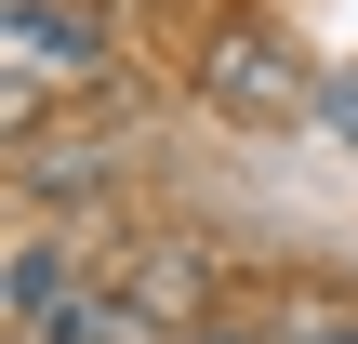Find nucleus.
I'll return each mask as SVG.
<instances>
[{
  "label": "nucleus",
  "instance_id": "f257e3e1",
  "mask_svg": "<svg viewBox=\"0 0 358 344\" xmlns=\"http://www.w3.org/2000/svg\"><path fill=\"white\" fill-rule=\"evenodd\" d=\"M53 106H133L106 0H0V146L53 133Z\"/></svg>",
  "mask_w": 358,
  "mask_h": 344
},
{
  "label": "nucleus",
  "instance_id": "f03ea898",
  "mask_svg": "<svg viewBox=\"0 0 358 344\" xmlns=\"http://www.w3.org/2000/svg\"><path fill=\"white\" fill-rule=\"evenodd\" d=\"M319 53L292 40V27H266V13H213L199 40H186V93L213 106V119H239V133H306L319 119Z\"/></svg>",
  "mask_w": 358,
  "mask_h": 344
},
{
  "label": "nucleus",
  "instance_id": "7ed1b4c3",
  "mask_svg": "<svg viewBox=\"0 0 358 344\" xmlns=\"http://www.w3.org/2000/svg\"><path fill=\"white\" fill-rule=\"evenodd\" d=\"M106 278H120L159 331L226 318V252H213V239H120V252H106Z\"/></svg>",
  "mask_w": 358,
  "mask_h": 344
},
{
  "label": "nucleus",
  "instance_id": "20e7f679",
  "mask_svg": "<svg viewBox=\"0 0 358 344\" xmlns=\"http://www.w3.org/2000/svg\"><path fill=\"white\" fill-rule=\"evenodd\" d=\"M252 331H266V344H358V292L279 278V292H252Z\"/></svg>",
  "mask_w": 358,
  "mask_h": 344
},
{
  "label": "nucleus",
  "instance_id": "39448f33",
  "mask_svg": "<svg viewBox=\"0 0 358 344\" xmlns=\"http://www.w3.org/2000/svg\"><path fill=\"white\" fill-rule=\"evenodd\" d=\"M40 344H173V331H159V318H146L120 278H93V292H80V305H66V318H53Z\"/></svg>",
  "mask_w": 358,
  "mask_h": 344
},
{
  "label": "nucleus",
  "instance_id": "423d86ee",
  "mask_svg": "<svg viewBox=\"0 0 358 344\" xmlns=\"http://www.w3.org/2000/svg\"><path fill=\"white\" fill-rule=\"evenodd\" d=\"M319 133H358V66H332V80H319Z\"/></svg>",
  "mask_w": 358,
  "mask_h": 344
},
{
  "label": "nucleus",
  "instance_id": "0eeeda50",
  "mask_svg": "<svg viewBox=\"0 0 358 344\" xmlns=\"http://www.w3.org/2000/svg\"><path fill=\"white\" fill-rule=\"evenodd\" d=\"M173 344H266V331H252V305H226V318H199V331H173Z\"/></svg>",
  "mask_w": 358,
  "mask_h": 344
}]
</instances>
